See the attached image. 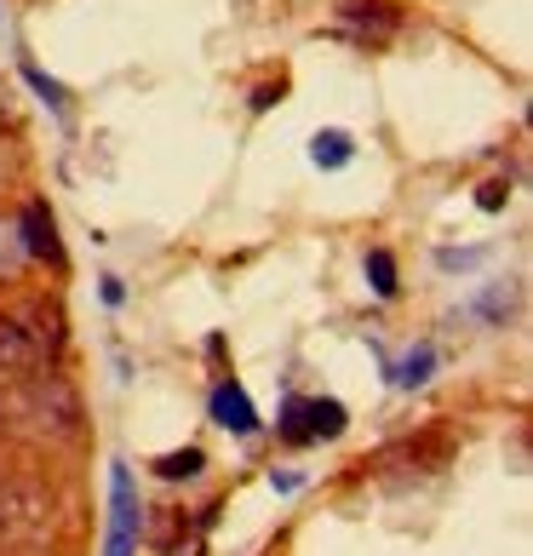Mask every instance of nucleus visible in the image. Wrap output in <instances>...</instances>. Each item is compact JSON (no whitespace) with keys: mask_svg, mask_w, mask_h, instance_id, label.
<instances>
[{"mask_svg":"<svg viewBox=\"0 0 533 556\" xmlns=\"http://www.w3.org/2000/svg\"><path fill=\"white\" fill-rule=\"evenodd\" d=\"M344 24H351L367 47H384L396 35V12L384 0H344Z\"/></svg>","mask_w":533,"mask_h":556,"instance_id":"423d86ee","label":"nucleus"},{"mask_svg":"<svg viewBox=\"0 0 533 556\" xmlns=\"http://www.w3.org/2000/svg\"><path fill=\"white\" fill-rule=\"evenodd\" d=\"M0 533H7V510H0Z\"/></svg>","mask_w":533,"mask_h":556,"instance_id":"4468645a","label":"nucleus"},{"mask_svg":"<svg viewBox=\"0 0 533 556\" xmlns=\"http://www.w3.org/2000/svg\"><path fill=\"white\" fill-rule=\"evenodd\" d=\"M201 447H183V453H167V459H155V477H167V482H178V477H201Z\"/></svg>","mask_w":533,"mask_h":556,"instance_id":"9d476101","label":"nucleus"},{"mask_svg":"<svg viewBox=\"0 0 533 556\" xmlns=\"http://www.w3.org/2000/svg\"><path fill=\"white\" fill-rule=\"evenodd\" d=\"M138 528H143V505H138L132 470L127 465H110V551L104 556H132Z\"/></svg>","mask_w":533,"mask_h":556,"instance_id":"7ed1b4c3","label":"nucleus"},{"mask_svg":"<svg viewBox=\"0 0 533 556\" xmlns=\"http://www.w3.org/2000/svg\"><path fill=\"white\" fill-rule=\"evenodd\" d=\"M499 201H505V184H482V207H487V213H494V207H499Z\"/></svg>","mask_w":533,"mask_h":556,"instance_id":"ddd939ff","label":"nucleus"},{"mask_svg":"<svg viewBox=\"0 0 533 556\" xmlns=\"http://www.w3.org/2000/svg\"><path fill=\"white\" fill-rule=\"evenodd\" d=\"M207 414H213V425L230 430V437H253V430L264 425V419H258V407H253V396L241 390V379H218V384H213Z\"/></svg>","mask_w":533,"mask_h":556,"instance_id":"39448f33","label":"nucleus"},{"mask_svg":"<svg viewBox=\"0 0 533 556\" xmlns=\"http://www.w3.org/2000/svg\"><path fill=\"white\" fill-rule=\"evenodd\" d=\"M430 367H436V350H430V344H419V350H407V356L396 362V384H402V390H414V384H424V379H430Z\"/></svg>","mask_w":533,"mask_h":556,"instance_id":"6e6552de","label":"nucleus"},{"mask_svg":"<svg viewBox=\"0 0 533 556\" xmlns=\"http://www.w3.org/2000/svg\"><path fill=\"white\" fill-rule=\"evenodd\" d=\"M24 80H29V87L40 92V104H47L52 115H64V87H58V80H47V75H40L35 64H24Z\"/></svg>","mask_w":533,"mask_h":556,"instance_id":"9b49d317","label":"nucleus"},{"mask_svg":"<svg viewBox=\"0 0 533 556\" xmlns=\"http://www.w3.org/2000/svg\"><path fill=\"white\" fill-rule=\"evenodd\" d=\"M344 425H351V414H344L333 396H287L281 402V419H276L281 442H293V447L333 442V437H344Z\"/></svg>","mask_w":533,"mask_h":556,"instance_id":"f03ea898","label":"nucleus"},{"mask_svg":"<svg viewBox=\"0 0 533 556\" xmlns=\"http://www.w3.org/2000/svg\"><path fill=\"white\" fill-rule=\"evenodd\" d=\"M64 316L52 311V304H17V311L0 316V374L7 379H29L40 374L47 362H58V350H64Z\"/></svg>","mask_w":533,"mask_h":556,"instance_id":"f257e3e1","label":"nucleus"},{"mask_svg":"<svg viewBox=\"0 0 533 556\" xmlns=\"http://www.w3.org/2000/svg\"><path fill=\"white\" fill-rule=\"evenodd\" d=\"M351 155H356V143H351V132H339V127L316 132V143H310V161H316V167H344Z\"/></svg>","mask_w":533,"mask_h":556,"instance_id":"0eeeda50","label":"nucleus"},{"mask_svg":"<svg viewBox=\"0 0 533 556\" xmlns=\"http://www.w3.org/2000/svg\"><path fill=\"white\" fill-rule=\"evenodd\" d=\"M367 281H373L379 299H396V258L384 253V247H373V253H367Z\"/></svg>","mask_w":533,"mask_h":556,"instance_id":"1a4fd4ad","label":"nucleus"},{"mask_svg":"<svg viewBox=\"0 0 533 556\" xmlns=\"http://www.w3.org/2000/svg\"><path fill=\"white\" fill-rule=\"evenodd\" d=\"M17 247H24V258H47L52 270L64 264V241H58V224L47 213V201H24V213H17Z\"/></svg>","mask_w":533,"mask_h":556,"instance_id":"20e7f679","label":"nucleus"},{"mask_svg":"<svg viewBox=\"0 0 533 556\" xmlns=\"http://www.w3.org/2000/svg\"><path fill=\"white\" fill-rule=\"evenodd\" d=\"M17 264H24V247H17V230H12V224H0V276H12Z\"/></svg>","mask_w":533,"mask_h":556,"instance_id":"f8f14e48","label":"nucleus"}]
</instances>
